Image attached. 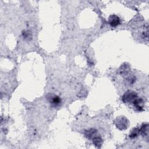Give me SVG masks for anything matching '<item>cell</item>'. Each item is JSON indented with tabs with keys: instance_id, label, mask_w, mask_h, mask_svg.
<instances>
[{
	"instance_id": "obj_1",
	"label": "cell",
	"mask_w": 149,
	"mask_h": 149,
	"mask_svg": "<svg viewBox=\"0 0 149 149\" xmlns=\"http://www.w3.org/2000/svg\"><path fill=\"white\" fill-rule=\"evenodd\" d=\"M115 125L119 130H124L128 126V121L124 117H120L115 121Z\"/></svg>"
},
{
	"instance_id": "obj_2",
	"label": "cell",
	"mask_w": 149,
	"mask_h": 149,
	"mask_svg": "<svg viewBox=\"0 0 149 149\" xmlns=\"http://www.w3.org/2000/svg\"><path fill=\"white\" fill-rule=\"evenodd\" d=\"M137 97L138 95L136 93L128 91L124 94L123 97V100L125 103H133Z\"/></svg>"
},
{
	"instance_id": "obj_3",
	"label": "cell",
	"mask_w": 149,
	"mask_h": 149,
	"mask_svg": "<svg viewBox=\"0 0 149 149\" xmlns=\"http://www.w3.org/2000/svg\"><path fill=\"white\" fill-rule=\"evenodd\" d=\"M47 99L50 103L54 107H58L61 103V98L57 96L54 95V94H48L47 96Z\"/></svg>"
},
{
	"instance_id": "obj_4",
	"label": "cell",
	"mask_w": 149,
	"mask_h": 149,
	"mask_svg": "<svg viewBox=\"0 0 149 149\" xmlns=\"http://www.w3.org/2000/svg\"><path fill=\"white\" fill-rule=\"evenodd\" d=\"M108 22L112 27H116L121 23L120 18L116 15H112L109 17Z\"/></svg>"
},
{
	"instance_id": "obj_5",
	"label": "cell",
	"mask_w": 149,
	"mask_h": 149,
	"mask_svg": "<svg viewBox=\"0 0 149 149\" xmlns=\"http://www.w3.org/2000/svg\"><path fill=\"white\" fill-rule=\"evenodd\" d=\"M136 109L138 111H142L143 110V107L142 105L143 101L142 99H138V97L133 102Z\"/></svg>"
},
{
	"instance_id": "obj_6",
	"label": "cell",
	"mask_w": 149,
	"mask_h": 149,
	"mask_svg": "<svg viewBox=\"0 0 149 149\" xmlns=\"http://www.w3.org/2000/svg\"><path fill=\"white\" fill-rule=\"evenodd\" d=\"M96 134H97V131L94 129L87 130L85 133L86 136L89 139H91V138L94 139V138L96 137L97 136Z\"/></svg>"
},
{
	"instance_id": "obj_7",
	"label": "cell",
	"mask_w": 149,
	"mask_h": 149,
	"mask_svg": "<svg viewBox=\"0 0 149 149\" xmlns=\"http://www.w3.org/2000/svg\"><path fill=\"white\" fill-rule=\"evenodd\" d=\"M139 132H140V130H139L138 128L134 129L132 130V132H131V133L130 134L129 137H130V138H134L137 137Z\"/></svg>"
},
{
	"instance_id": "obj_8",
	"label": "cell",
	"mask_w": 149,
	"mask_h": 149,
	"mask_svg": "<svg viewBox=\"0 0 149 149\" xmlns=\"http://www.w3.org/2000/svg\"><path fill=\"white\" fill-rule=\"evenodd\" d=\"M127 81L129 85H133L135 82V81H136V77L134 76H129L127 78Z\"/></svg>"
},
{
	"instance_id": "obj_9",
	"label": "cell",
	"mask_w": 149,
	"mask_h": 149,
	"mask_svg": "<svg viewBox=\"0 0 149 149\" xmlns=\"http://www.w3.org/2000/svg\"><path fill=\"white\" fill-rule=\"evenodd\" d=\"M142 132V133L143 135H146V136H148V125H144V126H143L142 127V129H141V130Z\"/></svg>"
}]
</instances>
